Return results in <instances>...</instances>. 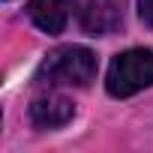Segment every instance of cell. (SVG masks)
I'll return each instance as SVG.
<instances>
[{"instance_id": "obj_1", "label": "cell", "mask_w": 153, "mask_h": 153, "mask_svg": "<svg viewBox=\"0 0 153 153\" xmlns=\"http://www.w3.org/2000/svg\"><path fill=\"white\" fill-rule=\"evenodd\" d=\"M96 54L84 45H63L54 48L51 54H45V60L39 63L36 81L39 84H51V87H87L96 78Z\"/></svg>"}, {"instance_id": "obj_2", "label": "cell", "mask_w": 153, "mask_h": 153, "mask_svg": "<svg viewBox=\"0 0 153 153\" xmlns=\"http://www.w3.org/2000/svg\"><path fill=\"white\" fill-rule=\"evenodd\" d=\"M150 84H153V51L150 48H129L111 60L108 78H105V87L111 96L126 99Z\"/></svg>"}, {"instance_id": "obj_3", "label": "cell", "mask_w": 153, "mask_h": 153, "mask_svg": "<svg viewBox=\"0 0 153 153\" xmlns=\"http://www.w3.org/2000/svg\"><path fill=\"white\" fill-rule=\"evenodd\" d=\"M126 0H87L81 12V27L87 36H108L123 24Z\"/></svg>"}, {"instance_id": "obj_4", "label": "cell", "mask_w": 153, "mask_h": 153, "mask_svg": "<svg viewBox=\"0 0 153 153\" xmlns=\"http://www.w3.org/2000/svg\"><path fill=\"white\" fill-rule=\"evenodd\" d=\"M75 3L78 0H27V15L42 33L57 36V33H63Z\"/></svg>"}, {"instance_id": "obj_5", "label": "cell", "mask_w": 153, "mask_h": 153, "mask_svg": "<svg viewBox=\"0 0 153 153\" xmlns=\"http://www.w3.org/2000/svg\"><path fill=\"white\" fill-rule=\"evenodd\" d=\"M75 114V105L66 99V96H57V93H39L33 96L30 102V120L33 126L39 129H57V126H66Z\"/></svg>"}, {"instance_id": "obj_6", "label": "cell", "mask_w": 153, "mask_h": 153, "mask_svg": "<svg viewBox=\"0 0 153 153\" xmlns=\"http://www.w3.org/2000/svg\"><path fill=\"white\" fill-rule=\"evenodd\" d=\"M138 15L147 27H153V0H138Z\"/></svg>"}]
</instances>
